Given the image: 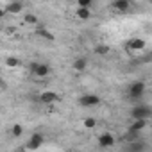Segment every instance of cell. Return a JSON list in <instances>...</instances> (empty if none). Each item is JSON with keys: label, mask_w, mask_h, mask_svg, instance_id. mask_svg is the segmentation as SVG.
I'll list each match as a JSON object with an SVG mask.
<instances>
[{"label": "cell", "mask_w": 152, "mask_h": 152, "mask_svg": "<svg viewBox=\"0 0 152 152\" xmlns=\"http://www.w3.org/2000/svg\"><path fill=\"white\" fill-rule=\"evenodd\" d=\"M31 73L34 75V77H39V79H45L50 75L52 68L47 64V63H31Z\"/></svg>", "instance_id": "cell-1"}, {"label": "cell", "mask_w": 152, "mask_h": 152, "mask_svg": "<svg viewBox=\"0 0 152 152\" xmlns=\"http://www.w3.org/2000/svg\"><path fill=\"white\" fill-rule=\"evenodd\" d=\"M145 90H147V86H145V83H143V81H134V83L129 86L127 95H129V99L136 100V99H141V97H143Z\"/></svg>", "instance_id": "cell-2"}, {"label": "cell", "mask_w": 152, "mask_h": 152, "mask_svg": "<svg viewBox=\"0 0 152 152\" xmlns=\"http://www.w3.org/2000/svg\"><path fill=\"white\" fill-rule=\"evenodd\" d=\"M131 116L132 118H145V120H148V118H152V107L150 106H145V104L136 106V107H132Z\"/></svg>", "instance_id": "cell-3"}, {"label": "cell", "mask_w": 152, "mask_h": 152, "mask_svg": "<svg viewBox=\"0 0 152 152\" xmlns=\"http://www.w3.org/2000/svg\"><path fill=\"white\" fill-rule=\"evenodd\" d=\"M79 104L84 106V107H93V106H99L100 104V97L95 95V93H86V95H81Z\"/></svg>", "instance_id": "cell-4"}, {"label": "cell", "mask_w": 152, "mask_h": 152, "mask_svg": "<svg viewBox=\"0 0 152 152\" xmlns=\"http://www.w3.org/2000/svg\"><path fill=\"white\" fill-rule=\"evenodd\" d=\"M147 47V41L143 39V38H131L129 41H127V45H125V48L127 50H131V52H140V50H143Z\"/></svg>", "instance_id": "cell-5"}, {"label": "cell", "mask_w": 152, "mask_h": 152, "mask_svg": "<svg viewBox=\"0 0 152 152\" xmlns=\"http://www.w3.org/2000/svg\"><path fill=\"white\" fill-rule=\"evenodd\" d=\"M41 145H43V134H41V132H34V134H31V138H29L25 148H27V150H38Z\"/></svg>", "instance_id": "cell-6"}, {"label": "cell", "mask_w": 152, "mask_h": 152, "mask_svg": "<svg viewBox=\"0 0 152 152\" xmlns=\"http://www.w3.org/2000/svg\"><path fill=\"white\" fill-rule=\"evenodd\" d=\"M99 145H100L102 148L113 147V145H115V136H113L111 132H102V134L99 136Z\"/></svg>", "instance_id": "cell-7"}, {"label": "cell", "mask_w": 152, "mask_h": 152, "mask_svg": "<svg viewBox=\"0 0 152 152\" xmlns=\"http://www.w3.org/2000/svg\"><path fill=\"white\" fill-rule=\"evenodd\" d=\"M23 11V4L20 2V0H13V2H9L4 9V13H9V15H18Z\"/></svg>", "instance_id": "cell-8"}, {"label": "cell", "mask_w": 152, "mask_h": 152, "mask_svg": "<svg viewBox=\"0 0 152 152\" xmlns=\"http://www.w3.org/2000/svg\"><path fill=\"white\" fill-rule=\"evenodd\" d=\"M59 100V95L56 93V91H43L41 95H39V102L41 104H54V102H57Z\"/></svg>", "instance_id": "cell-9"}, {"label": "cell", "mask_w": 152, "mask_h": 152, "mask_svg": "<svg viewBox=\"0 0 152 152\" xmlns=\"http://www.w3.org/2000/svg\"><path fill=\"white\" fill-rule=\"evenodd\" d=\"M113 9L118 13H127L131 9V0H115L113 2Z\"/></svg>", "instance_id": "cell-10"}, {"label": "cell", "mask_w": 152, "mask_h": 152, "mask_svg": "<svg viewBox=\"0 0 152 152\" xmlns=\"http://www.w3.org/2000/svg\"><path fill=\"white\" fill-rule=\"evenodd\" d=\"M145 127H147V120H145V118H134V122L129 125V131H132V132H138V134H140Z\"/></svg>", "instance_id": "cell-11"}, {"label": "cell", "mask_w": 152, "mask_h": 152, "mask_svg": "<svg viewBox=\"0 0 152 152\" xmlns=\"http://www.w3.org/2000/svg\"><path fill=\"white\" fill-rule=\"evenodd\" d=\"M75 18H77V20H83V22L90 20V18H91L90 7H79V6H77V9H75Z\"/></svg>", "instance_id": "cell-12"}, {"label": "cell", "mask_w": 152, "mask_h": 152, "mask_svg": "<svg viewBox=\"0 0 152 152\" xmlns=\"http://www.w3.org/2000/svg\"><path fill=\"white\" fill-rule=\"evenodd\" d=\"M72 68H73L75 72H84V70L88 68V59H86V57H77V59L72 63Z\"/></svg>", "instance_id": "cell-13"}, {"label": "cell", "mask_w": 152, "mask_h": 152, "mask_svg": "<svg viewBox=\"0 0 152 152\" xmlns=\"http://www.w3.org/2000/svg\"><path fill=\"white\" fill-rule=\"evenodd\" d=\"M127 148H129L131 152H134V150H143V148H147V145H145L143 141H138V140H132V141H129V145H127Z\"/></svg>", "instance_id": "cell-14"}, {"label": "cell", "mask_w": 152, "mask_h": 152, "mask_svg": "<svg viewBox=\"0 0 152 152\" xmlns=\"http://www.w3.org/2000/svg\"><path fill=\"white\" fill-rule=\"evenodd\" d=\"M38 36H41V38H45V39H48V41H54L56 39V36H54V32H50V31H47L45 27H41L39 25V29H38Z\"/></svg>", "instance_id": "cell-15"}, {"label": "cell", "mask_w": 152, "mask_h": 152, "mask_svg": "<svg viewBox=\"0 0 152 152\" xmlns=\"http://www.w3.org/2000/svg\"><path fill=\"white\" fill-rule=\"evenodd\" d=\"M109 45H104V43H100V45H97L95 47V54H99V56H107L109 54Z\"/></svg>", "instance_id": "cell-16"}, {"label": "cell", "mask_w": 152, "mask_h": 152, "mask_svg": "<svg viewBox=\"0 0 152 152\" xmlns=\"http://www.w3.org/2000/svg\"><path fill=\"white\" fill-rule=\"evenodd\" d=\"M20 64H22V63H20L18 57H13V56L6 57V66H9V68H18Z\"/></svg>", "instance_id": "cell-17"}, {"label": "cell", "mask_w": 152, "mask_h": 152, "mask_svg": "<svg viewBox=\"0 0 152 152\" xmlns=\"http://www.w3.org/2000/svg\"><path fill=\"white\" fill-rule=\"evenodd\" d=\"M83 124H84L86 129H95V127H97V120H95L93 116H86V118L83 120Z\"/></svg>", "instance_id": "cell-18"}, {"label": "cell", "mask_w": 152, "mask_h": 152, "mask_svg": "<svg viewBox=\"0 0 152 152\" xmlns=\"http://www.w3.org/2000/svg\"><path fill=\"white\" fill-rule=\"evenodd\" d=\"M23 20H25V23H31V25H38V23H39L38 16H36V15H32V13H27Z\"/></svg>", "instance_id": "cell-19"}, {"label": "cell", "mask_w": 152, "mask_h": 152, "mask_svg": "<svg viewBox=\"0 0 152 152\" xmlns=\"http://www.w3.org/2000/svg\"><path fill=\"white\" fill-rule=\"evenodd\" d=\"M11 134H13L15 138H20V136L23 134V127H22L20 124H15V125H13V129H11Z\"/></svg>", "instance_id": "cell-20"}, {"label": "cell", "mask_w": 152, "mask_h": 152, "mask_svg": "<svg viewBox=\"0 0 152 152\" xmlns=\"http://www.w3.org/2000/svg\"><path fill=\"white\" fill-rule=\"evenodd\" d=\"M93 0H77V6L79 7H91Z\"/></svg>", "instance_id": "cell-21"}, {"label": "cell", "mask_w": 152, "mask_h": 152, "mask_svg": "<svg viewBox=\"0 0 152 152\" xmlns=\"http://www.w3.org/2000/svg\"><path fill=\"white\" fill-rule=\"evenodd\" d=\"M148 4H150V6H152V0H148Z\"/></svg>", "instance_id": "cell-22"}]
</instances>
